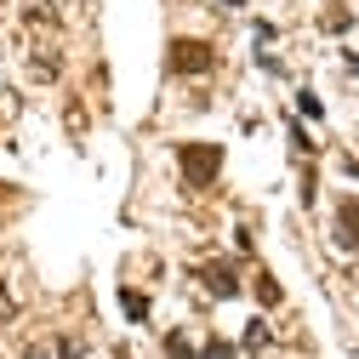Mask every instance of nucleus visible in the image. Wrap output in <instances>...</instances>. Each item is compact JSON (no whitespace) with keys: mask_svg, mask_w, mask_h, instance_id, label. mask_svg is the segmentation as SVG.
Here are the masks:
<instances>
[{"mask_svg":"<svg viewBox=\"0 0 359 359\" xmlns=\"http://www.w3.org/2000/svg\"><path fill=\"white\" fill-rule=\"evenodd\" d=\"M165 63H171V74H205L211 69V46H200V40H177Z\"/></svg>","mask_w":359,"mask_h":359,"instance_id":"f257e3e1","label":"nucleus"},{"mask_svg":"<svg viewBox=\"0 0 359 359\" xmlns=\"http://www.w3.org/2000/svg\"><path fill=\"white\" fill-rule=\"evenodd\" d=\"M217 165H222V154H217V149L183 143V177H189V183H205V177H217Z\"/></svg>","mask_w":359,"mask_h":359,"instance_id":"f03ea898","label":"nucleus"},{"mask_svg":"<svg viewBox=\"0 0 359 359\" xmlns=\"http://www.w3.org/2000/svg\"><path fill=\"white\" fill-rule=\"evenodd\" d=\"M120 308H126V313H131L137 325L149 320V297H143V291H120Z\"/></svg>","mask_w":359,"mask_h":359,"instance_id":"7ed1b4c3","label":"nucleus"},{"mask_svg":"<svg viewBox=\"0 0 359 359\" xmlns=\"http://www.w3.org/2000/svg\"><path fill=\"white\" fill-rule=\"evenodd\" d=\"M342 245H359V205H342Z\"/></svg>","mask_w":359,"mask_h":359,"instance_id":"20e7f679","label":"nucleus"},{"mask_svg":"<svg viewBox=\"0 0 359 359\" xmlns=\"http://www.w3.org/2000/svg\"><path fill=\"white\" fill-rule=\"evenodd\" d=\"M205 285L217 291V297H234L240 285H234V274H229V268H217V274H205Z\"/></svg>","mask_w":359,"mask_h":359,"instance_id":"39448f33","label":"nucleus"},{"mask_svg":"<svg viewBox=\"0 0 359 359\" xmlns=\"http://www.w3.org/2000/svg\"><path fill=\"white\" fill-rule=\"evenodd\" d=\"M200 359H240V353H234V342H222V337H211V342L200 348Z\"/></svg>","mask_w":359,"mask_h":359,"instance_id":"423d86ee","label":"nucleus"},{"mask_svg":"<svg viewBox=\"0 0 359 359\" xmlns=\"http://www.w3.org/2000/svg\"><path fill=\"white\" fill-rule=\"evenodd\" d=\"M171 359H200V353H194V348H189L183 337H171Z\"/></svg>","mask_w":359,"mask_h":359,"instance_id":"0eeeda50","label":"nucleus"},{"mask_svg":"<svg viewBox=\"0 0 359 359\" xmlns=\"http://www.w3.org/2000/svg\"><path fill=\"white\" fill-rule=\"evenodd\" d=\"M23 359H46V353H40V348H29V353H23Z\"/></svg>","mask_w":359,"mask_h":359,"instance_id":"6e6552de","label":"nucleus"},{"mask_svg":"<svg viewBox=\"0 0 359 359\" xmlns=\"http://www.w3.org/2000/svg\"><path fill=\"white\" fill-rule=\"evenodd\" d=\"M217 6H245V0H217Z\"/></svg>","mask_w":359,"mask_h":359,"instance_id":"1a4fd4ad","label":"nucleus"}]
</instances>
